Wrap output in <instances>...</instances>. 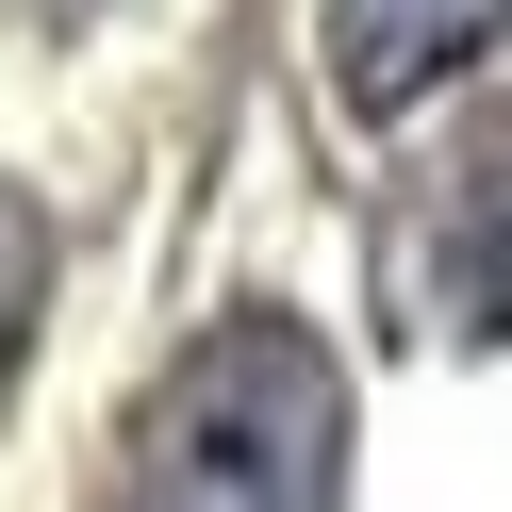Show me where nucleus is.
<instances>
[{"instance_id": "obj_1", "label": "nucleus", "mask_w": 512, "mask_h": 512, "mask_svg": "<svg viewBox=\"0 0 512 512\" xmlns=\"http://www.w3.org/2000/svg\"><path fill=\"white\" fill-rule=\"evenodd\" d=\"M116 512H347V364L298 314H215L133 413Z\"/></svg>"}, {"instance_id": "obj_2", "label": "nucleus", "mask_w": 512, "mask_h": 512, "mask_svg": "<svg viewBox=\"0 0 512 512\" xmlns=\"http://www.w3.org/2000/svg\"><path fill=\"white\" fill-rule=\"evenodd\" d=\"M512 34V0H314V67L347 116H413Z\"/></svg>"}, {"instance_id": "obj_3", "label": "nucleus", "mask_w": 512, "mask_h": 512, "mask_svg": "<svg viewBox=\"0 0 512 512\" xmlns=\"http://www.w3.org/2000/svg\"><path fill=\"white\" fill-rule=\"evenodd\" d=\"M446 182H463V199H446V314H463V331H512V100L479 116V149Z\"/></svg>"}]
</instances>
